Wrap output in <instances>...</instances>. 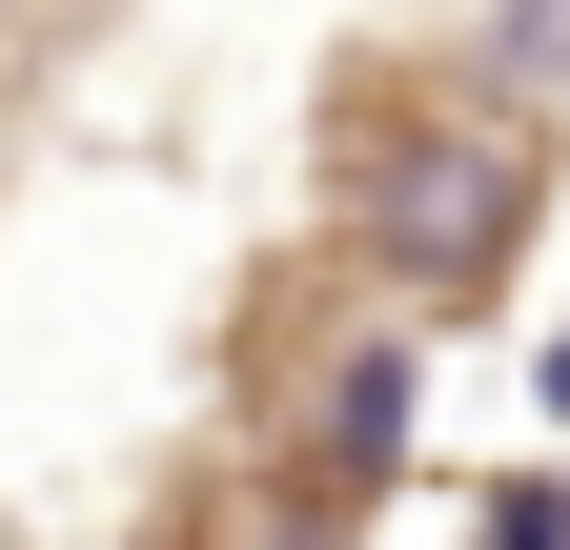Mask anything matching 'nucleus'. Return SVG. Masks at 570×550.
Masks as SVG:
<instances>
[{
  "mask_svg": "<svg viewBox=\"0 0 570 550\" xmlns=\"http://www.w3.org/2000/svg\"><path fill=\"white\" fill-rule=\"evenodd\" d=\"M469 550H570V490H489V510H469Z\"/></svg>",
  "mask_w": 570,
  "mask_h": 550,
  "instance_id": "4",
  "label": "nucleus"
},
{
  "mask_svg": "<svg viewBox=\"0 0 570 550\" xmlns=\"http://www.w3.org/2000/svg\"><path fill=\"white\" fill-rule=\"evenodd\" d=\"M489 82H530V102L570 82V0H510V61H489Z\"/></svg>",
  "mask_w": 570,
  "mask_h": 550,
  "instance_id": "3",
  "label": "nucleus"
},
{
  "mask_svg": "<svg viewBox=\"0 0 570 550\" xmlns=\"http://www.w3.org/2000/svg\"><path fill=\"white\" fill-rule=\"evenodd\" d=\"M550 225V102L489 82V61L367 41L326 82V245L387 286V326H469L510 306V265Z\"/></svg>",
  "mask_w": 570,
  "mask_h": 550,
  "instance_id": "1",
  "label": "nucleus"
},
{
  "mask_svg": "<svg viewBox=\"0 0 570 550\" xmlns=\"http://www.w3.org/2000/svg\"><path fill=\"white\" fill-rule=\"evenodd\" d=\"M387 449H407V326H346V367L306 387V429H285V510H367L387 490Z\"/></svg>",
  "mask_w": 570,
  "mask_h": 550,
  "instance_id": "2",
  "label": "nucleus"
},
{
  "mask_svg": "<svg viewBox=\"0 0 570 550\" xmlns=\"http://www.w3.org/2000/svg\"><path fill=\"white\" fill-rule=\"evenodd\" d=\"M530 387H550V429H570V326H550V367H530Z\"/></svg>",
  "mask_w": 570,
  "mask_h": 550,
  "instance_id": "5",
  "label": "nucleus"
}]
</instances>
